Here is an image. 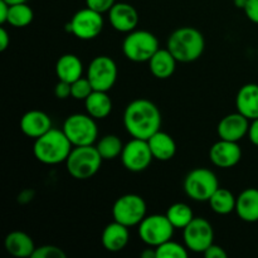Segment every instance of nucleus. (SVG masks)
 I'll return each instance as SVG.
<instances>
[{
  "label": "nucleus",
  "instance_id": "obj_19",
  "mask_svg": "<svg viewBox=\"0 0 258 258\" xmlns=\"http://www.w3.org/2000/svg\"><path fill=\"white\" fill-rule=\"evenodd\" d=\"M236 107L248 120L258 118V85L247 83L239 88L236 97Z\"/></svg>",
  "mask_w": 258,
  "mask_h": 258
},
{
  "label": "nucleus",
  "instance_id": "obj_20",
  "mask_svg": "<svg viewBox=\"0 0 258 258\" xmlns=\"http://www.w3.org/2000/svg\"><path fill=\"white\" fill-rule=\"evenodd\" d=\"M4 247L8 253L17 258H32L35 251V244L32 237L25 232H10L4 241Z\"/></svg>",
  "mask_w": 258,
  "mask_h": 258
},
{
  "label": "nucleus",
  "instance_id": "obj_37",
  "mask_svg": "<svg viewBox=\"0 0 258 258\" xmlns=\"http://www.w3.org/2000/svg\"><path fill=\"white\" fill-rule=\"evenodd\" d=\"M248 139L253 145L258 146V118L256 120H252L251 123H249V128H248Z\"/></svg>",
  "mask_w": 258,
  "mask_h": 258
},
{
  "label": "nucleus",
  "instance_id": "obj_25",
  "mask_svg": "<svg viewBox=\"0 0 258 258\" xmlns=\"http://www.w3.org/2000/svg\"><path fill=\"white\" fill-rule=\"evenodd\" d=\"M86 111L95 120L106 118L112 111V101L105 91H93L85 100Z\"/></svg>",
  "mask_w": 258,
  "mask_h": 258
},
{
  "label": "nucleus",
  "instance_id": "obj_26",
  "mask_svg": "<svg viewBox=\"0 0 258 258\" xmlns=\"http://www.w3.org/2000/svg\"><path fill=\"white\" fill-rule=\"evenodd\" d=\"M236 202L237 198L231 190L219 186L209 199V206H211L212 211L216 212L217 214L227 216L236 211Z\"/></svg>",
  "mask_w": 258,
  "mask_h": 258
},
{
  "label": "nucleus",
  "instance_id": "obj_15",
  "mask_svg": "<svg viewBox=\"0 0 258 258\" xmlns=\"http://www.w3.org/2000/svg\"><path fill=\"white\" fill-rule=\"evenodd\" d=\"M249 121L251 120H248L246 116L239 113L238 111L224 116L217 126V133H218L219 139L238 143L248 134L249 123H251Z\"/></svg>",
  "mask_w": 258,
  "mask_h": 258
},
{
  "label": "nucleus",
  "instance_id": "obj_7",
  "mask_svg": "<svg viewBox=\"0 0 258 258\" xmlns=\"http://www.w3.org/2000/svg\"><path fill=\"white\" fill-rule=\"evenodd\" d=\"M218 188V178L207 168L193 169L184 179V191L196 202H209Z\"/></svg>",
  "mask_w": 258,
  "mask_h": 258
},
{
  "label": "nucleus",
  "instance_id": "obj_11",
  "mask_svg": "<svg viewBox=\"0 0 258 258\" xmlns=\"http://www.w3.org/2000/svg\"><path fill=\"white\" fill-rule=\"evenodd\" d=\"M185 247L196 253H203L214 243V231L212 224L202 217H194L193 221L183 229Z\"/></svg>",
  "mask_w": 258,
  "mask_h": 258
},
{
  "label": "nucleus",
  "instance_id": "obj_22",
  "mask_svg": "<svg viewBox=\"0 0 258 258\" xmlns=\"http://www.w3.org/2000/svg\"><path fill=\"white\" fill-rule=\"evenodd\" d=\"M151 154L154 159L159 161H169L175 156L176 144L174 139L169 134L159 130L154 134L150 139H148Z\"/></svg>",
  "mask_w": 258,
  "mask_h": 258
},
{
  "label": "nucleus",
  "instance_id": "obj_29",
  "mask_svg": "<svg viewBox=\"0 0 258 258\" xmlns=\"http://www.w3.org/2000/svg\"><path fill=\"white\" fill-rule=\"evenodd\" d=\"M34 13L27 3L10 5L8 23L14 28H24L33 22Z\"/></svg>",
  "mask_w": 258,
  "mask_h": 258
},
{
  "label": "nucleus",
  "instance_id": "obj_40",
  "mask_svg": "<svg viewBox=\"0 0 258 258\" xmlns=\"http://www.w3.org/2000/svg\"><path fill=\"white\" fill-rule=\"evenodd\" d=\"M10 43V37L5 28H0V50L4 52Z\"/></svg>",
  "mask_w": 258,
  "mask_h": 258
},
{
  "label": "nucleus",
  "instance_id": "obj_8",
  "mask_svg": "<svg viewBox=\"0 0 258 258\" xmlns=\"http://www.w3.org/2000/svg\"><path fill=\"white\" fill-rule=\"evenodd\" d=\"M139 237L149 247H158L164 242L171 239L174 234V226L170 223L166 214H151L146 216L139 224Z\"/></svg>",
  "mask_w": 258,
  "mask_h": 258
},
{
  "label": "nucleus",
  "instance_id": "obj_13",
  "mask_svg": "<svg viewBox=\"0 0 258 258\" xmlns=\"http://www.w3.org/2000/svg\"><path fill=\"white\" fill-rule=\"evenodd\" d=\"M154 156L151 154L148 140L133 138L127 144H125L121 153L122 165L133 173H140L150 166Z\"/></svg>",
  "mask_w": 258,
  "mask_h": 258
},
{
  "label": "nucleus",
  "instance_id": "obj_21",
  "mask_svg": "<svg viewBox=\"0 0 258 258\" xmlns=\"http://www.w3.org/2000/svg\"><path fill=\"white\" fill-rule=\"evenodd\" d=\"M236 213L247 223L258 222V189L247 188L237 197Z\"/></svg>",
  "mask_w": 258,
  "mask_h": 258
},
{
  "label": "nucleus",
  "instance_id": "obj_14",
  "mask_svg": "<svg viewBox=\"0 0 258 258\" xmlns=\"http://www.w3.org/2000/svg\"><path fill=\"white\" fill-rule=\"evenodd\" d=\"M242 158V149L236 141L222 140L213 144L209 150L212 164L218 168L229 169L236 166Z\"/></svg>",
  "mask_w": 258,
  "mask_h": 258
},
{
  "label": "nucleus",
  "instance_id": "obj_2",
  "mask_svg": "<svg viewBox=\"0 0 258 258\" xmlns=\"http://www.w3.org/2000/svg\"><path fill=\"white\" fill-rule=\"evenodd\" d=\"M72 149L73 145L63 130L52 127L44 135L35 139L33 154L39 163L45 165H57L66 163Z\"/></svg>",
  "mask_w": 258,
  "mask_h": 258
},
{
  "label": "nucleus",
  "instance_id": "obj_39",
  "mask_svg": "<svg viewBox=\"0 0 258 258\" xmlns=\"http://www.w3.org/2000/svg\"><path fill=\"white\" fill-rule=\"evenodd\" d=\"M34 198V190H30V189H25V190L20 191V194L18 196V202L22 204L29 203L30 201H33Z\"/></svg>",
  "mask_w": 258,
  "mask_h": 258
},
{
  "label": "nucleus",
  "instance_id": "obj_12",
  "mask_svg": "<svg viewBox=\"0 0 258 258\" xmlns=\"http://www.w3.org/2000/svg\"><path fill=\"white\" fill-rule=\"evenodd\" d=\"M71 33L81 40L97 38L103 29V17L101 13L86 7L76 13L70 22Z\"/></svg>",
  "mask_w": 258,
  "mask_h": 258
},
{
  "label": "nucleus",
  "instance_id": "obj_24",
  "mask_svg": "<svg viewBox=\"0 0 258 258\" xmlns=\"http://www.w3.org/2000/svg\"><path fill=\"white\" fill-rule=\"evenodd\" d=\"M83 63L77 55L63 54L58 58L55 63V75L58 80L66 82H75L78 78L82 77Z\"/></svg>",
  "mask_w": 258,
  "mask_h": 258
},
{
  "label": "nucleus",
  "instance_id": "obj_1",
  "mask_svg": "<svg viewBox=\"0 0 258 258\" xmlns=\"http://www.w3.org/2000/svg\"><path fill=\"white\" fill-rule=\"evenodd\" d=\"M123 126L133 138L148 140L160 130V110L146 98L131 101L123 112Z\"/></svg>",
  "mask_w": 258,
  "mask_h": 258
},
{
  "label": "nucleus",
  "instance_id": "obj_30",
  "mask_svg": "<svg viewBox=\"0 0 258 258\" xmlns=\"http://www.w3.org/2000/svg\"><path fill=\"white\" fill-rule=\"evenodd\" d=\"M188 256L186 247L171 239L156 247V258H186Z\"/></svg>",
  "mask_w": 258,
  "mask_h": 258
},
{
  "label": "nucleus",
  "instance_id": "obj_32",
  "mask_svg": "<svg viewBox=\"0 0 258 258\" xmlns=\"http://www.w3.org/2000/svg\"><path fill=\"white\" fill-rule=\"evenodd\" d=\"M32 258H67V254L62 248L52 244L37 247Z\"/></svg>",
  "mask_w": 258,
  "mask_h": 258
},
{
  "label": "nucleus",
  "instance_id": "obj_16",
  "mask_svg": "<svg viewBox=\"0 0 258 258\" xmlns=\"http://www.w3.org/2000/svg\"><path fill=\"white\" fill-rule=\"evenodd\" d=\"M111 27L120 33H130L139 24L138 10L128 3H116L108 12Z\"/></svg>",
  "mask_w": 258,
  "mask_h": 258
},
{
  "label": "nucleus",
  "instance_id": "obj_36",
  "mask_svg": "<svg viewBox=\"0 0 258 258\" xmlns=\"http://www.w3.org/2000/svg\"><path fill=\"white\" fill-rule=\"evenodd\" d=\"M203 254L206 256V258H227L228 254L227 252L224 251V248H222L221 246L218 244H211L206 251L203 252Z\"/></svg>",
  "mask_w": 258,
  "mask_h": 258
},
{
  "label": "nucleus",
  "instance_id": "obj_38",
  "mask_svg": "<svg viewBox=\"0 0 258 258\" xmlns=\"http://www.w3.org/2000/svg\"><path fill=\"white\" fill-rule=\"evenodd\" d=\"M10 4H8L4 0H0V24L8 23V17H9Z\"/></svg>",
  "mask_w": 258,
  "mask_h": 258
},
{
  "label": "nucleus",
  "instance_id": "obj_27",
  "mask_svg": "<svg viewBox=\"0 0 258 258\" xmlns=\"http://www.w3.org/2000/svg\"><path fill=\"white\" fill-rule=\"evenodd\" d=\"M166 217L175 229H184L194 219L193 211L185 203H174L166 211Z\"/></svg>",
  "mask_w": 258,
  "mask_h": 258
},
{
  "label": "nucleus",
  "instance_id": "obj_33",
  "mask_svg": "<svg viewBox=\"0 0 258 258\" xmlns=\"http://www.w3.org/2000/svg\"><path fill=\"white\" fill-rule=\"evenodd\" d=\"M115 4L116 0H86V7L101 14L110 12L111 8Z\"/></svg>",
  "mask_w": 258,
  "mask_h": 258
},
{
  "label": "nucleus",
  "instance_id": "obj_42",
  "mask_svg": "<svg viewBox=\"0 0 258 258\" xmlns=\"http://www.w3.org/2000/svg\"><path fill=\"white\" fill-rule=\"evenodd\" d=\"M246 3H247V0H234V5H236L238 9H244V7H246Z\"/></svg>",
  "mask_w": 258,
  "mask_h": 258
},
{
  "label": "nucleus",
  "instance_id": "obj_3",
  "mask_svg": "<svg viewBox=\"0 0 258 258\" xmlns=\"http://www.w3.org/2000/svg\"><path fill=\"white\" fill-rule=\"evenodd\" d=\"M166 48L178 62L190 63L203 54L206 40L203 34L196 28L181 27L171 33L168 38Z\"/></svg>",
  "mask_w": 258,
  "mask_h": 258
},
{
  "label": "nucleus",
  "instance_id": "obj_43",
  "mask_svg": "<svg viewBox=\"0 0 258 258\" xmlns=\"http://www.w3.org/2000/svg\"><path fill=\"white\" fill-rule=\"evenodd\" d=\"M4 2H7L8 4L13 5V4H19V3H27L28 0H4Z\"/></svg>",
  "mask_w": 258,
  "mask_h": 258
},
{
  "label": "nucleus",
  "instance_id": "obj_31",
  "mask_svg": "<svg viewBox=\"0 0 258 258\" xmlns=\"http://www.w3.org/2000/svg\"><path fill=\"white\" fill-rule=\"evenodd\" d=\"M71 87H72V97L78 101H85L95 91L87 77L78 78L77 81L71 83Z\"/></svg>",
  "mask_w": 258,
  "mask_h": 258
},
{
  "label": "nucleus",
  "instance_id": "obj_18",
  "mask_svg": "<svg viewBox=\"0 0 258 258\" xmlns=\"http://www.w3.org/2000/svg\"><path fill=\"white\" fill-rule=\"evenodd\" d=\"M128 241H130L128 227L116 221L107 224L101 234V242H102L103 248L108 252L122 251L127 246Z\"/></svg>",
  "mask_w": 258,
  "mask_h": 258
},
{
  "label": "nucleus",
  "instance_id": "obj_23",
  "mask_svg": "<svg viewBox=\"0 0 258 258\" xmlns=\"http://www.w3.org/2000/svg\"><path fill=\"white\" fill-rule=\"evenodd\" d=\"M176 58L171 54L170 50L159 49L149 60V68L154 77L159 80H166L171 77L176 70Z\"/></svg>",
  "mask_w": 258,
  "mask_h": 258
},
{
  "label": "nucleus",
  "instance_id": "obj_35",
  "mask_svg": "<svg viewBox=\"0 0 258 258\" xmlns=\"http://www.w3.org/2000/svg\"><path fill=\"white\" fill-rule=\"evenodd\" d=\"M243 10L251 22L258 24V0H247Z\"/></svg>",
  "mask_w": 258,
  "mask_h": 258
},
{
  "label": "nucleus",
  "instance_id": "obj_6",
  "mask_svg": "<svg viewBox=\"0 0 258 258\" xmlns=\"http://www.w3.org/2000/svg\"><path fill=\"white\" fill-rule=\"evenodd\" d=\"M62 130L73 146L93 145L98 136L97 123L88 113L70 115L63 122Z\"/></svg>",
  "mask_w": 258,
  "mask_h": 258
},
{
  "label": "nucleus",
  "instance_id": "obj_28",
  "mask_svg": "<svg viewBox=\"0 0 258 258\" xmlns=\"http://www.w3.org/2000/svg\"><path fill=\"white\" fill-rule=\"evenodd\" d=\"M123 144L121 139L116 135H105L102 136L100 141L97 143L98 153L103 160H113V159L121 156V153L123 150Z\"/></svg>",
  "mask_w": 258,
  "mask_h": 258
},
{
  "label": "nucleus",
  "instance_id": "obj_41",
  "mask_svg": "<svg viewBox=\"0 0 258 258\" xmlns=\"http://www.w3.org/2000/svg\"><path fill=\"white\" fill-rule=\"evenodd\" d=\"M141 258H156V248L155 247H150V248H145L140 253Z\"/></svg>",
  "mask_w": 258,
  "mask_h": 258
},
{
  "label": "nucleus",
  "instance_id": "obj_17",
  "mask_svg": "<svg viewBox=\"0 0 258 258\" xmlns=\"http://www.w3.org/2000/svg\"><path fill=\"white\" fill-rule=\"evenodd\" d=\"M19 126L25 136L35 140L52 128V120L43 111L30 110L22 116Z\"/></svg>",
  "mask_w": 258,
  "mask_h": 258
},
{
  "label": "nucleus",
  "instance_id": "obj_10",
  "mask_svg": "<svg viewBox=\"0 0 258 258\" xmlns=\"http://www.w3.org/2000/svg\"><path fill=\"white\" fill-rule=\"evenodd\" d=\"M87 78L95 91L108 92L117 80V66L108 55H97L90 62Z\"/></svg>",
  "mask_w": 258,
  "mask_h": 258
},
{
  "label": "nucleus",
  "instance_id": "obj_34",
  "mask_svg": "<svg viewBox=\"0 0 258 258\" xmlns=\"http://www.w3.org/2000/svg\"><path fill=\"white\" fill-rule=\"evenodd\" d=\"M54 95L59 100H66L68 97H72V87H71V83L66 82V81H59L55 85Z\"/></svg>",
  "mask_w": 258,
  "mask_h": 258
},
{
  "label": "nucleus",
  "instance_id": "obj_4",
  "mask_svg": "<svg viewBox=\"0 0 258 258\" xmlns=\"http://www.w3.org/2000/svg\"><path fill=\"white\" fill-rule=\"evenodd\" d=\"M102 161L103 159L101 158L96 146H73L70 156L66 160V168L72 178L77 180H87L98 173Z\"/></svg>",
  "mask_w": 258,
  "mask_h": 258
},
{
  "label": "nucleus",
  "instance_id": "obj_9",
  "mask_svg": "<svg viewBox=\"0 0 258 258\" xmlns=\"http://www.w3.org/2000/svg\"><path fill=\"white\" fill-rule=\"evenodd\" d=\"M146 203L138 194H125L116 199L112 207L113 221L126 227H135L146 217Z\"/></svg>",
  "mask_w": 258,
  "mask_h": 258
},
{
  "label": "nucleus",
  "instance_id": "obj_5",
  "mask_svg": "<svg viewBox=\"0 0 258 258\" xmlns=\"http://www.w3.org/2000/svg\"><path fill=\"white\" fill-rule=\"evenodd\" d=\"M159 48V40L148 30H133L122 42V52L131 62H149Z\"/></svg>",
  "mask_w": 258,
  "mask_h": 258
}]
</instances>
